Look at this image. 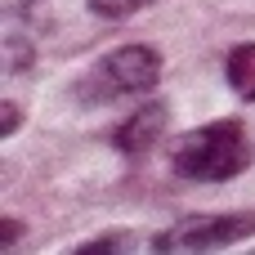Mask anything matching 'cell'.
I'll use <instances>...</instances> for the list:
<instances>
[{
  "mask_svg": "<svg viewBox=\"0 0 255 255\" xmlns=\"http://www.w3.org/2000/svg\"><path fill=\"white\" fill-rule=\"evenodd\" d=\"M22 238V224L18 220H0V247H13Z\"/></svg>",
  "mask_w": 255,
  "mask_h": 255,
  "instance_id": "cell-9",
  "label": "cell"
},
{
  "mask_svg": "<svg viewBox=\"0 0 255 255\" xmlns=\"http://www.w3.org/2000/svg\"><path fill=\"white\" fill-rule=\"evenodd\" d=\"M157 81H161V54L152 45H121L81 76L76 94L81 103H121L143 99Z\"/></svg>",
  "mask_w": 255,
  "mask_h": 255,
  "instance_id": "cell-2",
  "label": "cell"
},
{
  "mask_svg": "<svg viewBox=\"0 0 255 255\" xmlns=\"http://www.w3.org/2000/svg\"><path fill=\"white\" fill-rule=\"evenodd\" d=\"M224 76H229V85L238 90V99H251L255 103V40H242V45L229 49Z\"/></svg>",
  "mask_w": 255,
  "mask_h": 255,
  "instance_id": "cell-5",
  "label": "cell"
},
{
  "mask_svg": "<svg viewBox=\"0 0 255 255\" xmlns=\"http://www.w3.org/2000/svg\"><path fill=\"white\" fill-rule=\"evenodd\" d=\"M139 242L126 238V233H112V238H94V242H81L76 255H112V251H134Z\"/></svg>",
  "mask_w": 255,
  "mask_h": 255,
  "instance_id": "cell-6",
  "label": "cell"
},
{
  "mask_svg": "<svg viewBox=\"0 0 255 255\" xmlns=\"http://www.w3.org/2000/svg\"><path fill=\"white\" fill-rule=\"evenodd\" d=\"M166 117H170V108L166 103H143L139 112H130L121 126H117V148L121 152H130V157H143L148 148H157V139L166 134Z\"/></svg>",
  "mask_w": 255,
  "mask_h": 255,
  "instance_id": "cell-4",
  "label": "cell"
},
{
  "mask_svg": "<svg viewBox=\"0 0 255 255\" xmlns=\"http://www.w3.org/2000/svg\"><path fill=\"white\" fill-rule=\"evenodd\" d=\"M251 134L238 117H224V121H211V126H197L188 134H179V143L170 148V166L175 175L184 179H197V184H224L233 175H242L251 166Z\"/></svg>",
  "mask_w": 255,
  "mask_h": 255,
  "instance_id": "cell-1",
  "label": "cell"
},
{
  "mask_svg": "<svg viewBox=\"0 0 255 255\" xmlns=\"http://www.w3.org/2000/svg\"><path fill=\"white\" fill-rule=\"evenodd\" d=\"M13 130H18V103H9V99H4V103H0V134L9 139Z\"/></svg>",
  "mask_w": 255,
  "mask_h": 255,
  "instance_id": "cell-8",
  "label": "cell"
},
{
  "mask_svg": "<svg viewBox=\"0 0 255 255\" xmlns=\"http://www.w3.org/2000/svg\"><path fill=\"white\" fill-rule=\"evenodd\" d=\"M143 4H152V0H90V9H94L99 18H130V13H139Z\"/></svg>",
  "mask_w": 255,
  "mask_h": 255,
  "instance_id": "cell-7",
  "label": "cell"
},
{
  "mask_svg": "<svg viewBox=\"0 0 255 255\" xmlns=\"http://www.w3.org/2000/svg\"><path fill=\"white\" fill-rule=\"evenodd\" d=\"M255 238V211H229V215H188L175 229H166L152 251H220L229 242Z\"/></svg>",
  "mask_w": 255,
  "mask_h": 255,
  "instance_id": "cell-3",
  "label": "cell"
}]
</instances>
